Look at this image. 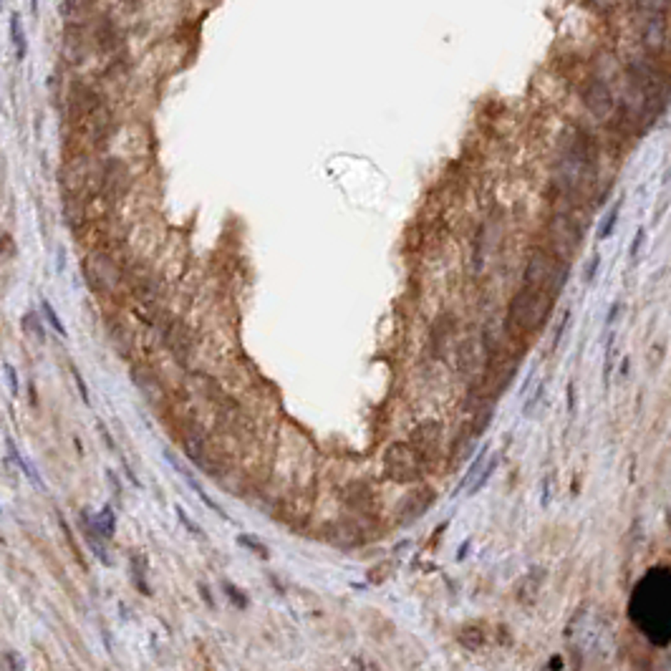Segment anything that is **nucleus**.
<instances>
[{
	"mask_svg": "<svg viewBox=\"0 0 671 671\" xmlns=\"http://www.w3.org/2000/svg\"><path fill=\"white\" fill-rule=\"evenodd\" d=\"M628 613L654 644L671 641V571H649L633 591Z\"/></svg>",
	"mask_w": 671,
	"mask_h": 671,
	"instance_id": "nucleus-1",
	"label": "nucleus"
},
{
	"mask_svg": "<svg viewBox=\"0 0 671 671\" xmlns=\"http://www.w3.org/2000/svg\"><path fill=\"white\" fill-rule=\"evenodd\" d=\"M638 38L644 48L659 51L666 43V3L664 0H636Z\"/></svg>",
	"mask_w": 671,
	"mask_h": 671,
	"instance_id": "nucleus-2",
	"label": "nucleus"
},
{
	"mask_svg": "<svg viewBox=\"0 0 671 671\" xmlns=\"http://www.w3.org/2000/svg\"><path fill=\"white\" fill-rule=\"evenodd\" d=\"M586 104L593 111V117L598 119L608 117L611 109H613V99H611L608 86H606L603 81H598V78H593V81L588 83V89H586Z\"/></svg>",
	"mask_w": 671,
	"mask_h": 671,
	"instance_id": "nucleus-3",
	"label": "nucleus"
},
{
	"mask_svg": "<svg viewBox=\"0 0 671 671\" xmlns=\"http://www.w3.org/2000/svg\"><path fill=\"white\" fill-rule=\"evenodd\" d=\"M83 522H86V533H101V538L109 540L111 535H114V527H117V517H114V510H111L109 505L104 507V510L96 515L94 525H89V517L81 515Z\"/></svg>",
	"mask_w": 671,
	"mask_h": 671,
	"instance_id": "nucleus-4",
	"label": "nucleus"
},
{
	"mask_svg": "<svg viewBox=\"0 0 671 671\" xmlns=\"http://www.w3.org/2000/svg\"><path fill=\"white\" fill-rule=\"evenodd\" d=\"M89 6H91V0H66V3H63V16H66L68 23H78L86 18Z\"/></svg>",
	"mask_w": 671,
	"mask_h": 671,
	"instance_id": "nucleus-5",
	"label": "nucleus"
},
{
	"mask_svg": "<svg viewBox=\"0 0 671 671\" xmlns=\"http://www.w3.org/2000/svg\"><path fill=\"white\" fill-rule=\"evenodd\" d=\"M11 36H13V46H16L18 58H23V56H26V36H23L21 18H18V16L11 18Z\"/></svg>",
	"mask_w": 671,
	"mask_h": 671,
	"instance_id": "nucleus-6",
	"label": "nucleus"
},
{
	"mask_svg": "<svg viewBox=\"0 0 671 671\" xmlns=\"http://www.w3.org/2000/svg\"><path fill=\"white\" fill-rule=\"evenodd\" d=\"M8 450H11V457H13V460H16V465H21V467H23V472H26L28 477H31V482H33V485H38V487H43V482H41V477H38V475H36V472H33V467L28 465V462L23 460L21 455H18L16 444H13L11 439H8Z\"/></svg>",
	"mask_w": 671,
	"mask_h": 671,
	"instance_id": "nucleus-7",
	"label": "nucleus"
},
{
	"mask_svg": "<svg viewBox=\"0 0 671 671\" xmlns=\"http://www.w3.org/2000/svg\"><path fill=\"white\" fill-rule=\"evenodd\" d=\"M618 210H621V202H616L613 205V210L606 215V220L601 222V233H598V240H603V238H608L611 233H613V228H616V220H618Z\"/></svg>",
	"mask_w": 671,
	"mask_h": 671,
	"instance_id": "nucleus-8",
	"label": "nucleus"
},
{
	"mask_svg": "<svg viewBox=\"0 0 671 671\" xmlns=\"http://www.w3.org/2000/svg\"><path fill=\"white\" fill-rule=\"evenodd\" d=\"M23 328H26V333L31 336V339L43 341V326L36 321V313H28V316L23 318Z\"/></svg>",
	"mask_w": 671,
	"mask_h": 671,
	"instance_id": "nucleus-9",
	"label": "nucleus"
},
{
	"mask_svg": "<svg viewBox=\"0 0 671 671\" xmlns=\"http://www.w3.org/2000/svg\"><path fill=\"white\" fill-rule=\"evenodd\" d=\"M41 305H43V313H46V318H48V323H51V326H53V328H56V331H58V333H61V336H66V328H63V323H61V318H58V316H56V311H53V305H51V303H48V300H43V303H41Z\"/></svg>",
	"mask_w": 671,
	"mask_h": 671,
	"instance_id": "nucleus-10",
	"label": "nucleus"
},
{
	"mask_svg": "<svg viewBox=\"0 0 671 671\" xmlns=\"http://www.w3.org/2000/svg\"><path fill=\"white\" fill-rule=\"evenodd\" d=\"M238 543H240V545H245V548H250V550H255V553L260 555V558H268V548H265V545H263V543H258V540H253V538H250V535H240V538H238Z\"/></svg>",
	"mask_w": 671,
	"mask_h": 671,
	"instance_id": "nucleus-11",
	"label": "nucleus"
},
{
	"mask_svg": "<svg viewBox=\"0 0 671 671\" xmlns=\"http://www.w3.org/2000/svg\"><path fill=\"white\" fill-rule=\"evenodd\" d=\"M225 591H228L230 601H233L235 606H240V608H248V598H245V596H243V591H240V588H235L233 583H225Z\"/></svg>",
	"mask_w": 671,
	"mask_h": 671,
	"instance_id": "nucleus-12",
	"label": "nucleus"
},
{
	"mask_svg": "<svg viewBox=\"0 0 671 671\" xmlns=\"http://www.w3.org/2000/svg\"><path fill=\"white\" fill-rule=\"evenodd\" d=\"M6 379H8V384H11V391L13 394H18V376H16V369L11 366V364H6Z\"/></svg>",
	"mask_w": 671,
	"mask_h": 671,
	"instance_id": "nucleus-13",
	"label": "nucleus"
},
{
	"mask_svg": "<svg viewBox=\"0 0 671 671\" xmlns=\"http://www.w3.org/2000/svg\"><path fill=\"white\" fill-rule=\"evenodd\" d=\"M73 379H76V384H78V391H81V399L89 404V389H86V384H83V379H81V374H78V369H73Z\"/></svg>",
	"mask_w": 671,
	"mask_h": 671,
	"instance_id": "nucleus-14",
	"label": "nucleus"
},
{
	"mask_svg": "<svg viewBox=\"0 0 671 671\" xmlns=\"http://www.w3.org/2000/svg\"><path fill=\"white\" fill-rule=\"evenodd\" d=\"M543 391H545V389H543V386H538V391H535V396H533V399H530V401H527V404H525V411H527V414H530V409H535V404H538V401L543 399Z\"/></svg>",
	"mask_w": 671,
	"mask_h": 671,
	"instance_id": "nucleus-15",
	"label": "nucleus"
},
{
	"mask_svg": "<svg viewBox=\"0 0 671 671\" xmlns=\"http://www.w3.org/2000/svg\"><path fill=\"white\" fill-rule=\"evenodd\" d=\"M641 243H644V230H641V233H638V238H636V243H633V250H631V253H633V255H636V253H638V248H641Z\"/></svg>",
	"mask_w": 671,
	"mask_h": 671,
	"instance_id": "nucleus-16",
	"label": "nucleus"
},
{
	"mask_svg": "<svg viewBox=\"0 0 671 671\" xmlns=\"http://www.w3.org/2000/svg\"><path fill=\"white\" fill-rule=\"evenodd\" d=\"M127 6H137V3H142V0H124Z\"/></svg>",
	"mask_w": 671,
	"mask_h": 671,
	"instance_id": "nucleus-17",
	"label": "nucleus"
}]
</instances>
